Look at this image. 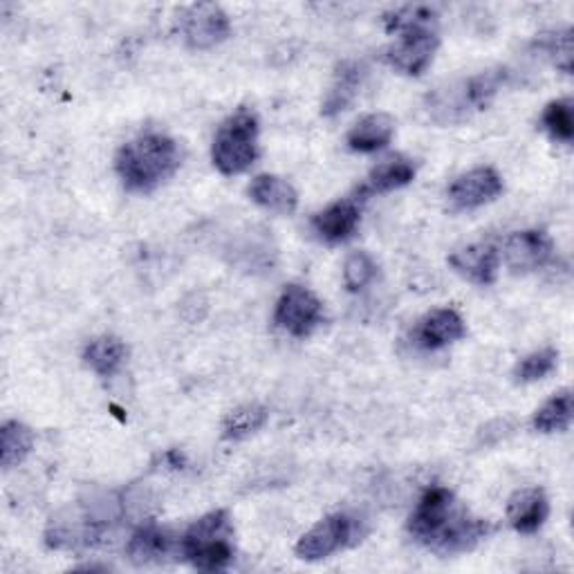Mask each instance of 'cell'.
I'll return each mask as SVG.
<instances>
[{"instance_id": "6da1fadb", "label": "cell", "mask_w": 574, "mask_h": 574, "mask_svg": "<svg viewBox=\"0 0 574 574\" xmlns=\"http://www.w3.org/2000/svg\"><path fill=\"white\" fill-rule=\"evenodd\" d=\"M411 537L440 556L474 550L494 528L455 500L444 487H431L420 498L409 519Z\"/></svg>"}, {"instance_id": "7a4b0ae2", "label": "cell", "mask_w": 574, "mask_h": 574, "mask_svg": "<svg viewBox=\"0 0 574 574\" xmlns=\"http://www.w3.org/2000/svg\"><path fill=\"white\" fill-rule=\"evenodd\" d=\"M178 144L159 133H148L124 144L114 157L122 185L135 194H148L176 176L180 168Z\"/></svg>"}, {"instance_id": "3957f363", "label": "cell", "mask_w": 574, "mask_h": 574, "mask_svg": "<svg viewBox=\"0 0 574 574\" xmlns=\"http://www.w3.org/2000/svg\"><path fill=\"white\" fill-rule=\"evenodd\" d=\"M183 556L198 570L218 572L234 561V526L227 509H216L198 519L180 541Z\"/></svg>"}, {"instance_id": "277c9868", "label": "cell", "mask_w": 574, "mask_h": 574, "mask_svg": "<svg viewBox=\"0 0 574 574\" xmlns=\"http://www.w3.org/2000/svg\"><path fill=\"white\" fill-rule=\"evenodd\" d=\"M258 157V120L247 108H241L232 118H227L211 146L213 166L222 176H239Z\"/></svg>"}, {"instance_id": "5b68a950", "label": "cell", "mask_w": 574, "mask_h": 574, "mask_svg": "<svg viewBox=\"0 0 574 574\" xmlns=\"http://www.w3.org/2000/svg\"><path fill=\"white\" fill-rule=\"evenodd\" d=\"M438 45L435 25H416L397 32V41L386 47L384 59L401 75L420 77L431 66Z\"/></svg>"}, {"instance_id": "8992f818", "label": "cell", "mask_w": 574, "mask_h": 574, "mask_svg": "<svg viewBox=\"0 0 574 574\" xmlns=\"http://www.w3.org/2000/svg\"><path fill=\"white\" fill-rule=\"evenodd\" d=\"M323 321L321 301L301 285H287L276 301L274 323L292 336H310Z\"/></svg>"}, {"instance_id": "52a82bcc", "label": "cell", "mask_w": 574, "mask_h": 574, "mask_svg": "<svg viewBox=\"0 0 574 574\" xmlns=\"http://www.w3.org/2000/svg\"><path fill=\"white\" fill-rule=\"evenodd\" d=\"M357 521L349 514H332L310 532H306L297 543V556L303 561H321L334 552L349 548L355 541Z\"/></svg>"}, {"instance_id": "ba28073f", "label": "cell", "mask_w": 574, "mask_h": 574, "mask_svg": "<svg viewBox=\"0 0 574 574\" xmlns=\"http://www.w3.org/2000/svg\"><path fill=\"white\" fill-rule=\"evenodd\" d=\"M183 38L191 49H211L232 34V21L213 3H198L183 12Z\"/></svg>"}, {"instance_id": "9c48e42d", "label": "cell", "mask_w": 574, "mask_h": 574, "mask_svg": "<svg viewBox=\"0 0 574 574\" xmlns=\"http://www.w3.org/2000/svg\"><path fill=\"white\" fill-rule=\"evenodd\" d=\"M552 239L539 229L514 232L503 241L500 261L507 263L511 272H534L552 258Z\"/></svg>"}, {"instance_id": "30bf717a", "label": "cell", "mask_w": 574, "mask_h": 574, "mask_svg": "<svg viewBox=\"0 0 574 574\" xmlns=\"http://www.w3.org/2000/svg\"><path fill=\"white\" fill-rule=\"evenodd\" d=\"M503 194V178L492 166H478L470 174L455 178L449 187V200L457 209H476L494 202Z\"/></svg>"}, {"instance_id": "8fae6325", "label": "cell", "mask_w": 574, "mask_h": 574, "mask_svg": "<svg viewBox=\"0 0 574 574\" xmlns=\"http://www.w3.org/2000/svg\"><path fill=\"white\" fill-rule=\"evenodd\" d=\"M465 334H467V325L463 317L451 308H442L420 319V323L413 330V341L420 349L438 351L449 346V343L461 341Z\"/></svg>"}, {"instance_id": "7c38bea8", "label": "cell", "mask_w": 574, "mask_h": 574, "mask_svg": "<svg viewBox=\"0 0 574 574\" xmlns=\"http://www.w3.org/2000/svg\"><path fill=\"white\" fill-rule=\"evenodd\" d=\"M550 516V503L543 489L526 487L514 492L507 500L509 526L521 534H534L543 528Z\"/></svg>"}, {"instance_id": "4fadbf2b", "label": "cell", "mask_w": 574, "mask_h": 574, "mask_svg": "<svg viewBox=\"0 0 574 574\" xmlns=\"http://www.w3.org/2000/svg\"><path fill=\"white\" fill-rule=\"evenodd\" d=\"M449 265L476 285H492L500 269V250L494 243H476L453 252Z\"/></svg>"}, {"instance_id": "5bb4252c", "label": "cell", "mask_w": 574, "mask_h": 574, "mask_svg": "<svg viewBox=\"0 0 574 574\" xmlns=\"http://www.w3.org/2000/svg\"><path fill=\"white\" fill-rule=\"evenodd\" d=\"M314 232L325 243H346L360 227V207L355 200H339L319 211L312 220Z\"/></svg>"}, {"instance_id": "9a60e30c", "label": "cell", "mask_w": 574, "mask_h": 574, "mask_svg": "<svg viewBox=\"0 0 574 574\" xmlns=\"http://www.w3.org/2000/svg\"><path fill=\"white\" fill-rule=\"evenodd\" d=\"M362 81H364V68L357 62L339 64L332 86H330V90L323 99V108H321L325 118H332V114L346 110L357 99Z\"/></svg>"}, {"instance_id": "2e32d148", "label": "cell", "mask_w": 574, "mask_h": 574, "mask_svg": "<svg viewBox=\"0 0 574 574\" xmlns=\"http://www.w3.org/2000/svg\"><path fill=\"white\" fill-rule=\"evenodd\" d=\"M250 198L269 211L295 213L299 207L297 189L278 176H258L250 185Z\"/></svg>"}, {"instance_id": "e0dca14e", "label": "cell", "mask_w": 574, "mask_h": 574, "mask_svg": "<svg viewBox=\"0 0 574 574\" xmlns=\"http://www.w3.org/2000/svg\"><path fill=\"white\" fill-rule=\"evenodd\" d=\"M395 135V120L388 112H373L360 120L349 133V146L357 153H375L390 144Z\"/></svg>"}, {"instance_id": "ac0fdd59", "label": "cell", "mask_w": 574, "mask_h": 574, "mask_svg": "<svg viewBox=\"0 0 574 574\" xmlns=\"http://www.w3.org/2000/svg\"><path fill=\"white\" fill-rule=\"evenodd\" d=\"M126 357H129V349L124 346V341L112 334L95 336L84 349L86 366L92 368L99 377H112L124 366Z\"/></svg>"}, {"instance_id": "d6986e66", "label": "cell", "mask_w": 574, "mask_h": 574, "mask_svg": "<svg viewBox=\"0 0 574 574\" xmlns=\"http://www.w3.org/2000/svg\"><path fill=\"white\" fill-rule=\"evenodd\" d=\"M416 178V164L407 157H390L382 164H377L371 176L366 180V185L362 187V194L366 196H375V194H388L395 189L407 187L409 183H413Z\"/></svg>"}, {"instance_id": "ffe728a7", "label": "cell", "mask_w": 574, "mask_h": 574, "mask_svg": "<svg viewBox=\"0 0 574 574\" xmlns=\"http://www.w3.org/2000/svg\"><path fill=\"white\" fill-rule=\"evenodd\" d=\"M174 548L176 543L166 530L157 526H144L129 541V559L135 565L162 563L170 552H174Z\"/></svg>"}, {"instance_id": "44dd1931", "label": "cell", "mask_w": 574, "mask_h": 574, "mask_svg": "<svg viewBox=\"0 0 574 574\" xmlns=\"http://www.w3.org/2000/svg\"><path fill=\"white\" fill-rule=\"evenodd\" d=\"M34 446V433L21 422H5L0 429V465L12 470L21 465Z\"/></svg>"}, {"instance_id": "7402d4cb", "label": "cell", "mask_w": 574, "mask_h": 574, "mask_svg": "<svg viewBox=\"0 0 574 574\" xmlns=\"http://www.w3.org/2000/svg\"><path fill=\"white\" fill-rule=\"evenodd\" d=\"M572 422V390L563 388L554 393L534 416V429L539 433L567 431Z\"/></svg>"}, {"instance_id": "603a6c76", "label": "cell", "mask_w": 574, "mask_h": 574, "mask_svg": "<svg viewBox=\"0 0 574 574\" xmlns=\"http://www.w3.org/2000/svg\"><path fill=\"white\" fill-rule=\"evenodd\" d=\"M267 422V409L261 405H245L227 413L222 422V435L227 440H245L258 433Z\"/></svg>"}, {"instance_id": "cb8c5ba5", "label": "cell", "mask_w": 574, "mask_h": 574, "mask_svg": "<svg viewBox=\"0 0 574 574\" xmlns=\"http://www.w3.org/2000/svg\"><path fill=\"white\" fill-rule=\"evenodd\" d=\"M543 126L552 140L570 144L574 140V108L570 99L550 101L543 110Z\"/></svg>"}, {"instance_id": "d4e9b609", "label": "cell", "mask_w": 574, "mask_h": 574, "mask_svg": "<svg viewBox=\"0 0 574 574\" xmlns=\"http://www.w3.org/2000/svg\"><path fill=\"white\" fill-rule=\"evenodd\" d=\"M377 263L366 252H353L346 263H343V285L349 292H362L375 280Z\"/></svg>"}, {"instance_id": "484cf974", "label": "cell", "mask_w": 574, "mask_h": 574, "mask_svg": "<svg viewBox=\"0 0 574 574\" xmlns=\"http://www.w3.org/2000/svg\"><path fill=\"white\" fill-rule=\"evenodd\" d=\"M537 47L565 75H572V30H559L537 38Z\"/></svg>"}, {"instance_id": "4316f807", "label": "cell", "mask_w": 574, "mask_h": 574, "mask_svg": "<svg viewBox=\"0 0 574 574\" xmlns=\"http://www.w3.org/2000/svg\"><path fill=\"white\" fill-rule=\"evenodd\" d=\"M556 364H559V353L554 349H543L521 360L514 371V377L521 384H532L548 377L556 368Z\"/></svg>"}, {"instance_id": "83f0119b", "label": "cell", "mask_w": 574, "mask_h": 574, "mask_svg": "<svg viewBox=\"0 0 574 574\" xmlns=\"http://www.w3.org/2000/svg\"><path fill=\"white\" fill-rule=\"evenodd\" d=\"M384 21H386V30L397 34L401 30H409V27H416V25H435L438 16L427 5H407V8L386 14Z\"/></svg>"}]
</instances>
